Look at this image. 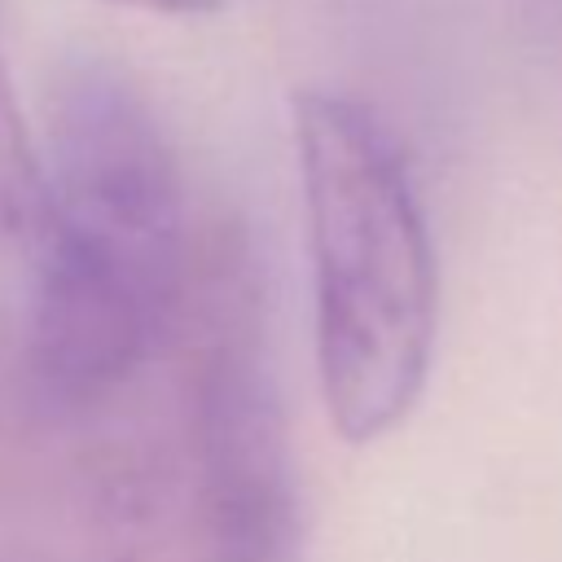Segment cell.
I'll return each instance as SVG.
<instances>
[{
    "mask_svg": "<svg viewBox=\"0 0 562 562\" xmlns=\"http://www.w3.org/2000/svg\"><path fill=\"white\" fill-rule=\"evenodd\" d=\"M312 255L316 378L347 443L391 435L426 391L439 321L435 246L391 123L325 88L294 97Z\"/></svg>",
    "mask_w": 562,
    "mask_h": 562,
    "instance_id": "obj_1",
    "label": "cell"
},
{
    "mask_svg": "<svg viewBox=\"0 0 562 562\" xmlns=\"http://www.w3.org/2000/svg\"><path fill=\"white\" fill-rule=\"evenodd\" d=\"M48 237L123 272L180 312L193 224L176 149L127 70L101 53L61 57L44 88Z\"/></svg>",
    "mask_w": 562,
    "mask_h": 562,
    "instance_id": "obj_2",
    "label": "cell"
},
{
    "mask_svg": "<svg viewBox=\"0 0 562 562\" xmlns=\"http://www.w3.org/2000/svg\"><path fill=\"white\" fill-rule=\"evenodd\" d=\"M184 347L189 435L211 562H281L290 549L285 435L263 364L259 285L233 233L193 246L171 329Z\"/></svg>",
    "mask_w": 562,
    "mask_h": 562,
    "instance_id": "obj_3",
    "label": "cell"
},
{
    "mask_svg": "<svg viewBox=\"0 0 562 562\" xmlns=\"http://www.w3.org/2000/svg\"><path fill=\"white\" fill-rule=\"evenodd\" d=\"M53 228V193L44 149L26 127L13 79L0 61V246L26 263Z\"/></svg>",
    "mask_w": 562,
    "mask_h": 562,
    "instance_id": "obj_4",
    "label": "cell"
},
{
    "mask_svg": "<svg viewBox=\"0 0 562 562\" xmlns=\"http://www.w3.org/2000/svg\"><path fill=\"white\" fill-rule=\"evenodd\" d=\"M123 9H145V13H171V18H193V13H215L224 0H110Z\"/></svg>",
    "mask_w": 562,
    "mask_h": 562,
    "instance_id": "obj_5",
    "label": "cell"
}]
</instances>
